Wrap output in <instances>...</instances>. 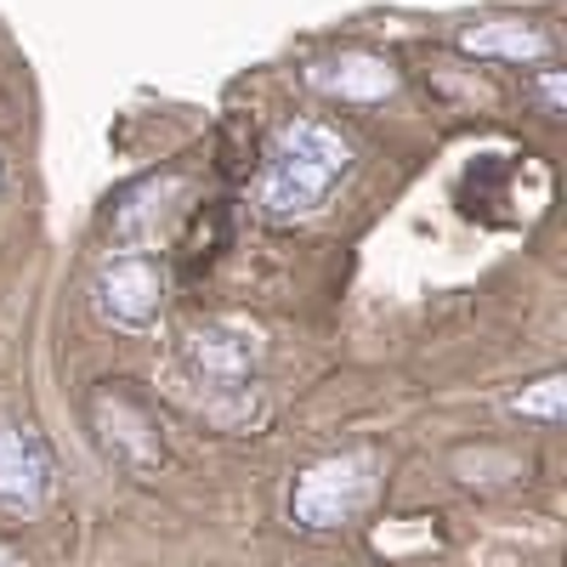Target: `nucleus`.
Masks as SVG:
<instances>
[{"mask_svg": "<svg viewBox=\"0 0 567 567\" xmlns=\"http://www.w3.org/2000/svg\"><path fill=\"white\" fill-rule=\"evenodd\" d=\"M352 171V142L323 125V120H290L261 165L256 182V205L267 221H307L329 205V194L341 187V176Z\"/></svg>", "mask_w": 567, "mask_h": 567, "instance_id": "obj_1", "label": "nucleus"}, {"mask_svg": "<svg viewBox=\"0 0 567 567\" xmlns=\"http://www.w3.org/2000/svg\"><path fill=\"white\" fill-rule=\"evenodd\" d=\"M374 454L363 449H347V454H329L318 465H307L296 488H290V516L296 528L307 534H336V528H352L363 505L374 499Z\"/></svg>", "mask_w": 567, "mask_h": 567, "instance_id": "obj_2", "label": "nucleus"}, {"mask_svg": "<svg viewBox=\"0 0 567 567\" xmlns=\"http://www.w3.org/2000/svg\"><path fill=\"white\" fill-rule=\"evenodd\" d=\"M91 307H97L103 323L131 329V336L154 329L159 312H165V267H159V256L154 250L103 256L97 272H91Z\"/></svg>", "mask_w": 567, "mask_h": 567, "instance_id": "obj_3", "label": "nucleus"}, {"mask_svg": "<svg viewBox=\"0 0 567 567\" xmlns=\"http://www.w3.org/2000/svg\"><path fill=\"white\" fill-rule=\"evenodd\" d=\"M267 358V336L250 318H205L187 329V363L216 386H239L261 369Z\"/></svg>", "mask_w": 567, "mask_h": 567, "instance_id": "obj_4", "label": "nucleus"}, {"mask_svg": "<svg viewBox=\"0 0 567 567\" xmlns=\"http://www.w3.org/2000/svg\"><path fill=\"white\" fill-rule=\"evenodd\" d=\"M301 80L329 103H386L398 97V69L374 52H341L301 69Z\"/></svg>", "mask_w": 567, "mask_h": 567, "instance_id": "obj_5", "label": "nucleus"}, {"mask_svg": "<svg viewBox=\"0 0 567 567\" xmlns=\"http://www.w3.org/2000/svg\"><path fill=\"white\" fill-rule=\"evenodd\" d=\"M52 494V454H45L40 432L18 414L0 409V499L7 505H40Z\"/></svg>", "mask_w": 567, "mask_h": 567, "instance_id": "obj_6", "label": "nucleus"}, {"mask_svg": "<svg viewBox=\"0 0 567 567\" xmlns=\"http://www.w3.org/2000/svg\"><path fill=\"white\" fill-rule=\"evenodd\" d=\"M550 29L523 23V18H483L460 29V52L471 58H488V63H545L550 58Z\"/></svg>", "mask_w": 567, "mask_h": 567, "instance_id": "obj_7", "label": "nucleus"}, {"mask_svg": "<svg viewBox=\"0 0 567 567\" xmlns=\"http://www.w3.org/2000/svg\"><path fill=\"white\" fill-rule=\"evenodd\" d=\"M511 414L539 420V425H561V414H567V381H561V374H545V381L523 386V392L511 398Z\"/></svg>", "mask_w": 567, "mask_h": 567, "instance_id": "obj_8", "label": "nucleus"}, {"mask_svg": "<svg viewBox=\"0 0 567 567\" xmlns=\"http://www.w3.org/2000/svg\"><path fill=\"white\" fill-rule=\"evenodd\" d=\"M534 97H539L545 114H561V69H545V74L534 80Z\"/></svg>", "mask_w": 567, "mask_h": 567, "instance_id": "obj_9", "label": "nucleus"}, {"mask_svg": "<svg viewBox=\"0 0 567 567\" xmlns=\"http://www.w3.org/2000/svg\"><path fill=\"white\" fill-rule=\"evenodd\" d=\"M0 567H23V561H18V550H12V545H0Z\"/></svg>", "mask_w": 567, "mask_h": 567, "instance_id": "obj_10", "label": "nucleus"}, {"mask_svg": "<svg viewBox=\"0 0 567 567\" xmlns=\"http://www.w3.org/2000/svg\"><path fill=\"white\" fill-rule=\"evenodd\" d=\"M0 187H7V154H0Z\"/></svg>", "mask_w": 567, "mask_h": 567, "instance_id": "obj_11", "label": "nucleus"}]
</instances>
